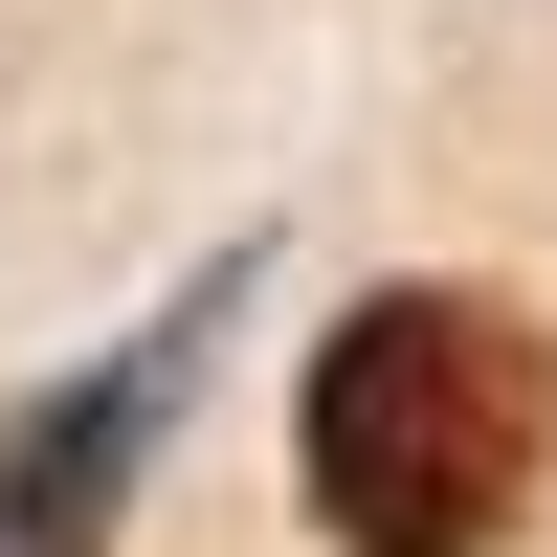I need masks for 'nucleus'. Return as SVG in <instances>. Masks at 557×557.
I'll return each instance as SVG.
<instances>
[{"instance_id": "1", "label": "nucleus", "mask_w": 557, "mask_h": 557, "mask_svg": "<svg viewBox=\"0 0 557 557\" xmlns=\"http://www.w3.org/2000/svg\"><path fill=\"white\" fill-rule=\"evenodd\" d=\"M557 469V357L491 290H380L312 357V513L335 557H491Z\"/></svg>"}]
</instances>
